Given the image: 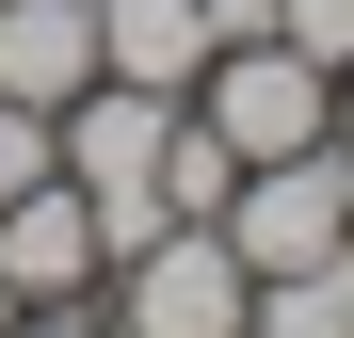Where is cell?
Listing matches in <instances>:
<instances>
[{
    "instance_id": "cell-9",
    "label": "cell",
    "mask_w": 354,
    "mask_h": 338,
    "mask_svg": "<svg viewBox=\"0 0 354 338\" xmlns=\"http://www.w3.org/2000/svg\"><path fill=\"white\" fill-rule=\"evenodd\" d=\"M32 178H65V129H48L32 97H0V209H17Z\"/></svg>"
},
{
    "instance_id": "cell-13",
    "label": "cell",
    "mask_w": 354,
    "mask_h": 338,
    "mask_svg": "<svg viewBox=\"0 0 354 338\" xmlns=\"http://www.w3.org/2000/svg\"><path fill=\"white\" fill-rule=\"evenodd\" d=\"M0 322H17V290H0Z\"/></svg>"
},
{
    "instance_id": "cell-3",
    "label": "cell",
    "mask_w": 354,
    "mask_h": 338,
    "mask_svg": "<svg viewBox=\"0 0 354 338\" xmlns=\"http://www.w3.org/2000/svg\"><path fill=\"white\" fill-rule=\"evenodd\" d=\"M225 242H242V274H322V258H354V145L242 161V194H225Z\"/></svg>"
},
{
    "instance_id": "cell-12",
    "label": "cell",
    "mask_w": 354,
    "mask_h": 338,
    "mask_svg": "<svg viewBox=\"0 0 354 338\" xmlns=\"http://www.w3.org/2000/svg\"><path fill=\"white\" fill-rule=\"evenodd\" d=\"M338 145H354V65H338Z\"/></svg>"
},
{
    "instance_id": "cell-1",
    "label": "cell",
    "mask_w": 354,
    "mask_h": 338,
    "mask_svg": "<svg viewBox=\"0 0 354 338\" xmlns=\"http://www.w3.org/2000/svg\"><path fill=\"white\" fill-rule=\"evenodd\" d=\"M258 274L225 225H145L129 258H113V338H242Z\"/></svg>"
},
{
    "instance_id": "cell-2",
    "label": "cell",
    "mask_w": 354,
    "mask_h": 338,
    "mask_svg": "<svg viewBox=\"0 0 354 338\" xmlns=\"http://www.w3.org/2000/svg\"><path fill=\"white\" fill-rule=\"evenodd\" d=\"M194 113H209L242 161H306V145H338V65H306L290 32H258V48H209Z\"/></svg>"
},
{
    "instance_id": "cell-8",
    "label": "cell",
    "mask_w": 354,
    "mask_h": 338,
    "mask_svg": "<svg viewBox=\"0 0 354 338\" xmlns=\"http://www.w3.org/2000/svg\"><path fill=\"white\" fill-rule=\"evenodd\" d=\"M242 338H354V258H322V274H258Z\"/></svg>"
},
{
    "instance_id": "cell-5",
    "label": "cell",
    "mask_w": 354,
    "mask_h": 338,
    "mask_svg": "<svg viewBox=\"0 0 354 338\" xmlns=\"http://www.w3.org/2000/svg\"><path fill=\"white\" fill-rule=\"evenodd\" d=\"M97 81L194 97L209 81V0H97Z\"/></svg>"
},
{
    "instance_id": "cell-4",
    "label": "cell",
    "mask_w": 354,
    "mask_h": 338,
    "mask_svg": "<svg viewBox=\"0 0 354 338\" xmlns=\"http://www.w3.org/2000/svg\"><path fill=\"white\" fill-rule=\"evenodd\" d=\"M97 274H113V242H97V209L65 178H32L17 209H0V290H17V306H81Z\"/></svg>"
},
{
    "instance_id": "cell-7",
    "label": "cell",
    "mask_w": 354,
    "mask_h": 338,
    "mask_svg": "<svg viewBox=\"0 0 354 338\" xmlns=\"http://www.w3.org/2000/svg\"><path fill=\"white\" fill-rule=\"evenodd\" d=\"M225 194H242V145L177 97V129H161V225H225Z\"/></svg>"
},
{
    "instance_id": "cell-6",
    "label": "cell",
    "mask_w": 354,
    "mask_h": 338,
    "mask_svg": "<svg viewBox=\"0 0 354 338\" xmlns=\"http://www.w3.org/2000/svg\"><path fill=\"white\" fill-rule=\"evenodd\" d=\"M97 81V0H0V97L65 113Z\"/></svg>"
},
{
    "instance_id": "cell-10",
    "label": "cell",
    "mask_w": 354,
    "mask_h": 338,
    "mask_svg": "<svg viewBox=\"0 0 354 338\" xmlns=\"http://www.w3.org/2000/svg\"><path fill=\"white\" fill-rule=\"evenodd\" d=\"M274 32L306 48V65H354V0H274Z\"/></svg>"
},
{
    "instance_id": "cell-11",
    "label": "cell",
    "mask_w": 354,
    "mask_h": 338,
    "mask_svg": "<svg viewBox=\"0 0 354 338\" xmlns=\"http://www.w3.org/2000/svg\"><path fill=\"white\" fill-rule=\"evenodd\" d=\"M0 338H113V322H97V306H17Z\"/></svg>"
}]
</instances>
